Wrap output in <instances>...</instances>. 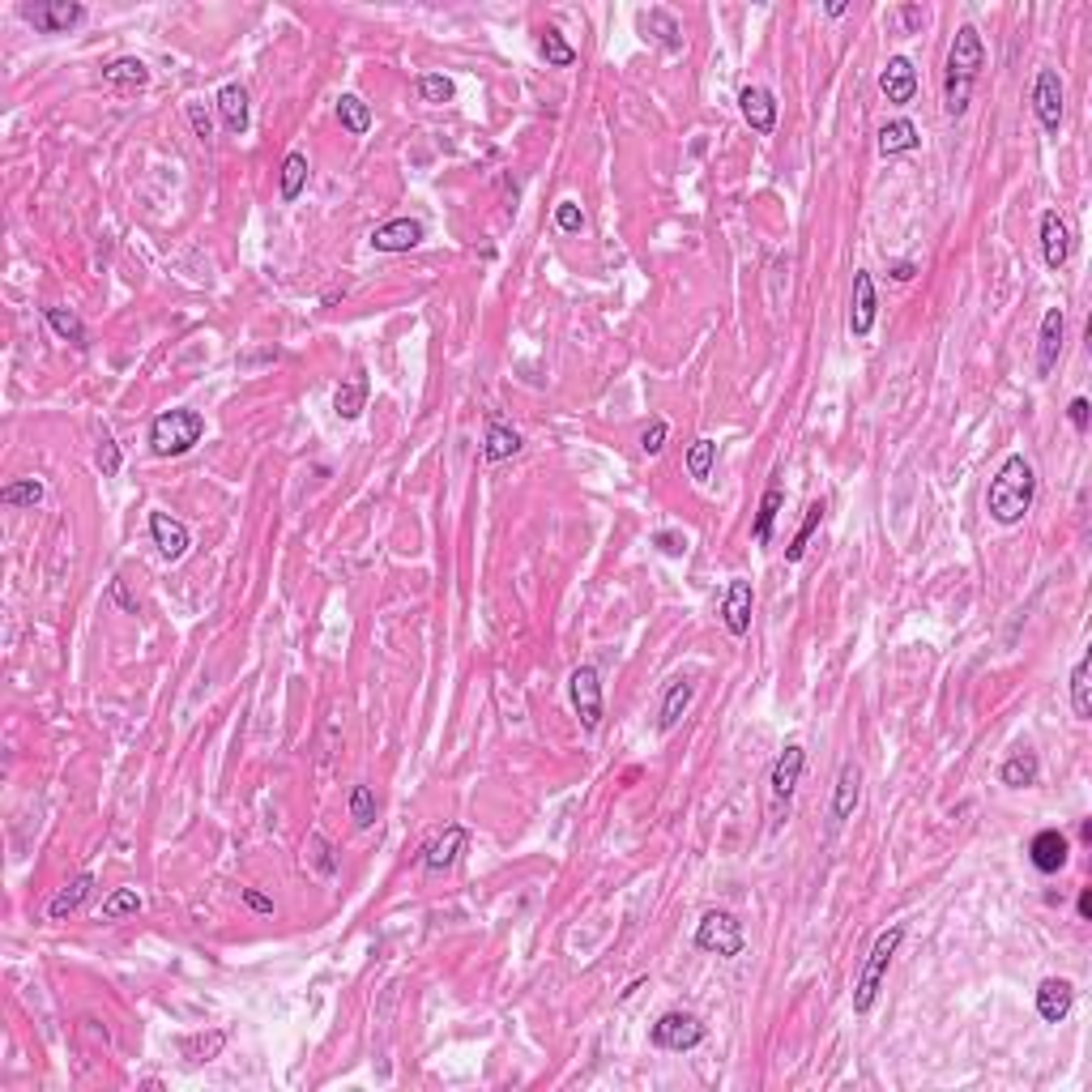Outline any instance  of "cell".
<instances>
[{"mask_svg":"<svg viewBox=\"0 0 1092 1092\" xmlns=\"http://www.w3.org/2000/svg\"><path fill=\"white\" fill-rule=\"evenodd\" d=\"M1033 495H1037V474L1025 453H1011L1007 461L998 465V474L990 478V491H986V512L990 521L998 525H1020L1025 512L1033 508Z\"/></svg>","mask_w":1092,"mask_h":1092,"instance_id":"6da1fadb","label":"cell"},{"mask_svg":"<svg viewBox=\"0 0 1092 1092\" xmlns=\"http://www.w3.org/2000/svg\"><path fill=\"white\" fill-rule=\"evenodd\" d=\"M981 68H986V47H981V34H977V26H960L956 39H952V51H947V86H943L947 116H964L969 95H973V82H977Z\"/></svg>","mask_w":1092,"mask_h":1092,"instance_id":"7a4b0ae2","label":"cell"},{"mask_svg":"<svg viewBox=\"0 0 1092 1092\" xmlns=\"http://www.w3.org/2000/svg\"><path fill=\"white\" fill-rule=\"evenodd\" d=\"M205 436V419L196 410H167L150 423V449L154 457H184Z\"/></svg>","mask_w":1092,"mask_h":1092,"instance_id":"3957f363","label":"cell"},{"mask_svg":"<svg viewBox=\"0 0 1092 1092\" xmlns=\"http://www.w3.org/2000/svg\"><path fill=\"white\" fill-rule=\"evenodd\" d=\"M905 939V926H888L880 939H875L871 947V956L863 964V973H857V986H853V1016H867L875 1007V998H880V986H884V973H888V964L892 956H897V947Z\"/></svg>","mask_w":1092,"mask_h":1092,"instance_id":"277c9868","label":"cell"},{"mask_svg":"<svg viewBox=\"0 0 1092 1092\" xmlns=\"http://www.w3.org/2000/svg\"><path fill=\"white\" fill-rule=\"evenodd\" d=\"M695 947L700 952H713V956H739L747 947V935H743V922L734 918L726 909H709L700 926H695Z\"/></svg>","mask_w":1092,"mask_h":1092,"instance_id":"5b68a950","label":"cell"},{"mask_svg":"<svg viewBox=\"0 0 1092 1092\" xmlns=\"http://www.w3.org/2000/svg\"><path fill=\"white\" fill-rule=\"evenodd\" d=\"M649 1037H653L657 1050L687 1054V1050H695L705 1042V1025L691 1011H666V1016H657V1025L649 1029Z\"/></svg>","mask_w":1092,"mask_h":1092,"instance_id":"8992f818","label":"cell"},{"mask_svg":"<svg viewBox=\"0 0 1092 1092\" xmlns=\"http://www.w3.org/2000/svg\"><path fill=\"white\" fill-rule=\"evenodd\" d=\"M568 695H572V709H577L581 726L594 734L602 726V678L594 666H577L568 678Z\"/></svg>","mask_w":1092,"mask_h":1092,"instance_id":"52a82bcc","label":"cell"},{"mask_svg":"<svg viewBox=\"0 0 1092 1092\" xmlns=\"http://www.w3.org/2000/svg\"><path fill=\"white\" fill-rule=\"evenodd\" d=\"M802 768H807V751H802L798 743H790L777 756L773 764V777H768V785H773V802H777V819H773V828H781V811L790 815V798L798 790V777H802Z\"/></svg>","mask_w":1092,"mask_h":1092,"instance_id":"ba28073f","label":"cell"},{"mask_svg":"<svg viewBox=\"0 0 1092 1092\" xmlns=\"http://www.w3.org/2000/svg\"><path fill=\"white\" fill-rule=\"evenodd\" d=\"M22 17L39 34H68L86 17V5H77V0H34V5H22Z\"/></svg>","mask_w":1092,"mask_h":1092,"instance_id":"9c48e42d","label":"cell"},{"mask_svg":"<svg viewBox=\"0 0 1092 1092\" xmlns=\"http://www.w3.org/2000/svg\"><path fill=\"white\" fill-rule=\"evenodd\" d=\"M1033 112L1050 137H1059V129H1063V77L1054 73V68H1042L1033 82Z\"/></svg>","mask_w":1092,"mask_h":1092,"instance_id":"30bf717a","label":"cell"},{"mask_svg":"<svg viewBox=\"0 0 1092 1092\" xmlns=\"http://www.w3.org/2000/svg\"><path fill=\"white\" fill-rule=\"evenodd\" d=\"M1071 857V840L1059 832V828H1042L1033 840H1029V863L1042 871V875H1059Z\"/></svg>","mask_w":1092,"mask_h":1092,"instance_id":"8fae6325","label":"cell"},{"mask_svg":"<svg viewBox=\"0 0 1092 1092\" xmlns=\"http://www.w3.org/2000/svg\"><path fill=\"white\" fill-rule=\"evenodd\" d=\"M423 236L427 230H423L419 218H393V222L371 230V248L375 253H410V248L423 244Z\"/></svg>","mask_w":1092,"mask_h":1092,"instance_id":"7c38bea8","label":"cell"},{"mask_svg":"<svg viewBox=\"0 0 1092 1092\" xmlns=\"http://www.w3.org/2000/svg\"><path fill=\"white\" fill-rule=\"evenodd\" d=\"M1071 1002H1076V986H1071L1067 977H1046L1042 986H1037V1016H1042L1046 1025H1063L1071 1016Z\"/></svg>","mask_w":1092,"mask_h":1092,"instance_id":"4fadbf2b","label":"cell"},{"mask_svg":"<svg viewBox=\"0 0 1092 1092\" xmlns=\"http://www.w3.org/2000/svg\"><path fill=\"white\" fill-rule=\"evenodd\" d=\"M857 802H863V768H857L853 760H845L840 764V773H836V785H832V823L853 819Z\"/></svg>","mask_w":1092,"mask_h":1092,"instance_id":"5bb4252c","label":"cell"},{"mask_svg":"<svg viewBox=\"0 0 1092 1092\" xmlns=\"http://www.w3.org/2000/svg\"><path fill=\"white\" fill-rule=\"evenodd\" d=\"M739 107H743V120L751 124V133L768 137L777 129V99L764 91V86H743L739 91Z\"/></svg>","mask_w":1092,"mask_h":1092,"instance_id":"9a60e30c","label":"cell"},{"mask_svg":"<svg viewBox=\"0 0 1092 1092\" xmlns=\"http://www.w3.org/2000/svg\"><path fill=\"white\" fill-rule=\"evenodd\" d=\"M875 312H880V303H875V278L867 270H853V303H849L853 337H867L875 329Z\"/></svg>","mask_w":1092,"mask_h":1092,"instance_id":"2e32d148","label":"cell"},{"mask_svg":"<svg viewBox=\"0 0 1092 1092\" xmlns=\"http://www.w3.org/2000/svg\"><path fill=\"white\" fill-rule=\"evenodd\" d=\"M880 91L888 95V103L897 107H909L913 95H918V73H913V60L909 56H892L880 73Z\"/></svg>","mask_w":1092,"mask_h":1092,"instance_id":"e0dca14e","label":"cell"},{"mask_svg":"<svg viewBox=\"0 0 1092 1092\" xmlns=\"http://www.w3.org/2000/svg\"><path fill=\"white\" fill-rule=\"evenodd\" d=\"M751 606H756L751 581H730L726 602H722V623H726L730 636H747L751 632Z\"/></svg>","mask_w":1092,"mask_h":1092,"instance_id":"ac0fdd59","label":"cell"},{"mask_svg":"<svg viewBox=\"0 0 1092 1092\" xmlns=\"http://www.w3.org/2000/svg\"><path fill=\"white\" fill-rule=\"evenodd\" d=\"M1042 257H1046L1050 270H1063V265L1071 261V230H1067L1059 209L1042 213Z\"/></svg>","mask_w":1092,"mask_h":1092,"instance_id":"d6986e66","label":"cell"},{"mask_svg":"<svg viewBox=\"0 0 1092 1092\" xmlns=\"http://www.w3.org/2000/svg\"><path fill=\"white\" fill-rule=\"evenodd\" d=\"M150 538H154L163 560H184V551L192 542L184 521H175V516H167V512H150Z\"/></svg>","mask_w":1092,"mask_h":1092,"instance_id":"ffe728a7","label":"cell"},{"mask_svg":"<svg viewBox=\"0 0 1092 1092\" xmlns=\"http://www.w3.org/2000/svg\"><path fill=\"white\" fill-rule=\"evenodd\" d=\"M1063 333H1067V316L1063 308H1050L1042 320V342H1037V375H1050L1054 363L1063 354Z\"/></svg>","mask_w":1092,"mask_h":1092,"instance_id":"44dd1931","label":"cell"},{"mask_svg":"<svg viewBox=\"0 0 1092 1092\" xmlns=\"http://www.w3.org/2000/svg\"><path fill=\"white\" fill-rule=\"evenodd\" d=\"M461 849H465V828L461 823H449V828H444L432 845L423 849V867L432 871V875H440V871H449L457 857H461Z\"/></svg>","mask_w":1092,"mask_h":1092,"instance_id":"7402d4cb","label":"cell"},{"mask_svg":"<svg viewBox=\"0 0 1092 1092\" xmlns=\"http://www.w3.org/2000/svg\"><path fill=\"white\" fill-rule=\"evenodd\" d=\"M333 410L337 415H342L346 423H354L367 410V371L363 367H354L350 371V380L346 384H337V393H333Z\"/></svg>","mask_w":1092,"mask_h":1092,"instance_id":"603a6c76","label":"cell"},{"mask_svg":"<svg viewBox=\"0 0 1092 1092\" xmlns=\"http://www.w3.org/2000/svg\"><path fill=\"white\" fill-rule=\"evenodd\" d=\"M691 695H695L691 678H674V683L666 687V695H661V709H657V730H661V734H670L678 722H683Z\"/></svg>","mask_w":1092,"mask_h":1092,"instance_id":"cb8c5ba5","label":"cell"},{"mask_svg":"<svg viewBox=\"0 0 1092 1092\" xmlns=\"http://www.w3.org/2000/svg\"><path fill=\"white\" fill-rule=\"evenodd\" d=\"M218 112H222L226 133H236V137L248 133L253 116H248V91H244L240 82H230V86H222V91H218Z\"/></svg>","mask_w":1092,"mask_h":1092,"instance_id":"d4e9b609","label":"cell"},{"mask_svg":"<svg viewBox=\"0 0 1092 1092\" xmlns=\"http://www.w3.org/2000/svg\"><path fill=\"white\" fill-rule=\"evenodd\" d=\"M91 888H95V875H77L73 884L60 888L56 897H51V905H47V918H51V922L73 918V913H77L86 901H91Z\"/></svg>","mask_w":1092,"mask_h":1092,"instance_id":"484cf974","label":"cell"},{"mask_svg":"<svg viewBox=\"0 0 1092 1092\" xmlns=\"http://www.w3.org/2000/svg\"><path fill=\"white\" fill-rule=\"evenodd\" d=\"M1037 777H1042V764H1037V751H1016V756L998 768V781L1007 785V790H1029V785H1037Z\"/></svg>","mask_w":1092,"mask_h":1092,"instance_id":"4316f807","label":"cell"},{"mask_svg":"<svg viewBox=\"0 0 1092 1092\" xmlns=\"http://www.w3.org/2000/svg\"><path fill=\"white\" fill-rule=\"evenodd\" d=\"M521 453V436L508 423H499L495 415L487 419V440H482V461H508Z\"/></svg>","mask_w":1092,"mask_h":1092,"instance_id":"83f0119b","label":"cell"},{"mask_svg":"<svg viewBox=\"0 0 1092 1092\" xmlns=\"http://www.w3.org/2000/svg\"><path fill=\"white\" fill-rule=\"evenodd\" d=\"M922 146V133H918V124L913 120H888L884 129H880V154H909V150H918Z\"/></svg>","mask_w":1092,"mask_h":1092,"instance_id":"f1b7e54d","label":"cell"},{"mask_svg":"<svg viewBox=\"0 0 1092 1092\" xmlns=\"http://www.w3.org/2000/svg\"><path fill=\"white\" fill-rule=\"evenodd\" d=\"M103 82L116 86V91H141V86H150V68L137 56H120L103 68Z\"/></svg>","mask_w":1092,"mask_h":1092,"instance_id":"f546056e","label":"cell"},{"mask_svg":"<svg viewBox=\"0 0 1092 1092\" xmlns=\"http://www.w3.org/2000/svg\"><path fill=\"white\" fill-rule=\"evenodd\" d=\"M640 30L644 34H653V39L666 47V51H678L683 47V30H678V22L666 13V9H649V13H640Z\"/></svg>","mask_w":1092,"mask_h":1092,"instance_id":"4dcf8cb0","label":"cell"},{"mask_svg":"<svg viewBox=\"0 0 1092 1092\" xmlns=\"http://www.w3.org/2000/svg\"><path fill=\"white\" fill-rule=\"evenodd\" d=\"M303 188H308V154H286V163H282V201L291 205V201H299L303 196Z\"/></svg>","mask_w":1092,"mask_h":1092,"instance_id":"1f68e13d","label":"cell"},{"mask_svg":"<svg viewBox=\"0 0 1092 1092\" xmlns=\"http://www.w3.org/2000/svg\"><path fill=\"white\" fill-rule=\"evenodd\" d=\"M47 316V325L56 329V337H64V342H73L77 350H86L91 342H86V325H82V316L77 312H68V308H43Z\"/></svg>","mask_w":1092,"mask_h":1092,"instance_id":"d6a6232c","label":"cell"},{"mask_svg":"<svg viewBox=\"0 0 1092 1092\" xmlns=\"http://www.w3.org/2000/svg\"><path fill=\"white\" fill-rule=\"evenodd\" d=\"M337 120H342V129L350 137H363L371 129V107L359 95H342V103H337Z\"/></svg>","mask_w":1092,"mask_h":1092,"instance_id":"836d02e7","label":"cell"},{"mask_svg":"<svg viewBox=\"0 0 1092 1092\" xmlns=\"http://www.w3.org/2000/svg\"><path fill=\"white\" fill-rule=\"evenodd\" d=\"M538 51H542V60H547L551 68H572V64H577V47L564 43V34L551 30V26L538 34Z\"/></svg>","mask_w":1092,"mask_h":1092,"instance_id":"e575fe53","label":"cell"},{"mask_svg":"<svg viewBox=\"0 0 1092 1092\" xmlns=\"http://www.w3.org/2000/svg\"><path fill=\"white\" fill-rule=\"evenodd\" d=\"M823 512H828V504H823V499H815V504L807 508V516H802V525H798V533H794V542L785 547V560H790V564H798L802 555H807V542H811V533L819 529Z\"/></svg>","mask_w":1092,"mask_h":1092,"instance_id":"d590c367","label":"cell"},{"mask_svg":"<svg viewBox=\"0 0 1092 1092\" xmlns=\"http://www.w3.org/2000/svg\"><path fill=\"white\" fill-rule=\"evenodd\" d=\"M1071 709H1076V718L1088 722L1092 718V683H1088V653L1076 661V670H1071Z\"/></svg>","mask_w":1092,"mask_h":1092,"instance_id":"8d00e7d4","label":"cell"},{"mask_svg":"<svg viewBox=\"0 0 1092 1092\" xmlns=\"http://www.w3.org/2000/svg\"><path fill=\"white\" fill-rule=\"evenodd\" d=\"M713 461H718V444H713L709 436L691 440V449H687V474H691L695 482H709V474H713Z\"/></svg>","mask_w":1092,"mask_h":1092,"instance_id":"74e56055","label":"cell"},{"mask_svg":"<svg viewBox=\"0 0 1092 1092\" xmlns=\"http://www.w3.org/2000/svg\"><path fill=\"white\" fill-rule=\"evenodd\" d=\"M39 499H43V482H39V478L9 482V487L0 491V504H5V508H22V504H26V508H34V504H39Z\"/></svg>","mask_w":1092,"mask_h":1092,"instance_id":"f35d334b","label":"cell"},{"mask_svg":"<svg viewBox=\"0 0 1092 1092\" xmlns=\"http://www.w3.org/2000/svg\"><path fill=\"white\" fill-rule=\"evenodd\" d=\"M781 487H768L764 499H760V512H756V542L764 547L768 538H773V521H777V512H781Z\"/></svg>","mask_w":1092,"mask_h":1092,"instance_id":"ab89813d","label":"cell"},{"mask_svg":"<svg viewBox=\"0 0 1092 1092\" xmlns=\"http://www.w3.org/2000/svg\"><path fill=\"white\" fill-rule=\"evenodd\" d=\"M129 913H141L137 888H116L112 897L103 901V922H120V918H129Z\"/></svg>","mask_w":1092,"mask_h":1092,"instance_id":"60d3db41","label":"cell"},{"mask_svg":"<svg viewBox=\"0 0 1092 1092\" xmlns=\"http://www.w3.org/2000/svg\"><path fill=\"white\" fill-rule=\"evenodd\" d=\"M415 91H419V99L423 103H432V107H440V103H453V82L444 77V73H423L419 82H415Z\"/></svg>","mask_w":1092,"mask_h":1092,"instance_id":"b9f144b4","label":"cell"},{"mask_svg":"<svg viewBox=\"0 0 1092 1092\" xmlns=\"http://www.w3.org/2000/svg\"><path fill=\"white\" fill-rule=\"evenodd\" d=\"M375 794H371V785H354L350 790V819H354V828H371L375 823Z\"/></svg>","mask_w":1092,"mask_h":1092,"instance_id":"7bdbcfd3","label":"cell"},{"mask_svg":"<svg viewBox=\"0 0 1092 1092\" xmlns=\"http://www.w3.org/2000/svg\"><path fill=\"white\" fill-rule=\"evenodd\" d=\"M226 1046V1029H218V1033H209V1037H192V1042H184V1054L192 1063H209L213 1054H218Z\"/></svg>","mask_w":1092,"mask_h":1092,"instance_id":"ee69618b","label":"cell"},{"mask_svg":"<svg viewBox=\"0 0 1092 1092\" xmlns=\"http://www.w3.org/2000/svg\"><path fill=\"white\" fill-rule=\"evenodd\" d=\"M555 226H560L564 236H581L585 230V209L577 201H560L555 205Z\"/></svg>","mask_w":1092,"mask_h":1092,"instance_id":"f6af8a7d","label":"cell"},{"mask_svg":"<svg viewBox=\"0 0 1092 1092\" xmlns=\"http://www.w3.org/2000/svg\"><path fill=\"white\" fill-rule=\"evenodd\" d=\"M308 857H312V867L320 871V875H333L337 871V857H333V845L320 832H312L308 836Z\"/></svg>","mask_w":1092,"mask_h":1092,"instance_id":"bcb514c9","label":"cell"},{"mask_svg":"<svg viewBox=\"0 0 1092 1092\" xmlns=\"http://www.w3.org/2000/svg\"><path fill=\"white\" fill-rule=\"evenodd\" d=\"M95 461H99L103 478H116V474H120V444L112 440V432H103V440H99V453H95Z\"/></svg>","mask_w":1092,"mask_h":1092,"instance_id":"7dc6e473","label":"cell"},{"mask_svg":"<svg viewBox=\"0 0 1092 1092\" xmlns=\"http://www.w3.org/2000/svg\"><path fill=\"white\" fill-rule=\"evenodd\" d=\"M184 112H188V120H192V133L201 137V141H209V137H213V120H209V112H205V103H201V99H188Z\"/></svg>","mask_w":1092,"mask_h":1092,"instance_id":"c3c4849f","label":"cell"},{"mask_svg":"<svg viewBox=\"0 0 1092 1092\" xmlns=\"http://www.w3.org/2000/svg\"><path fill=\"white\" fill-rule=\"evenodd\" d=\"M666 432H670V427L661 423V419H653V423H649V427H644V432H640V453H644V457L661 453V444H666Z\"/></svg>","mask_w":1092,"mask_h":1092,"instance_id":"681fc988","label":"cell"},{"mask_svg":"<svg viewBox=\"0 0 1092 1092\" xmlns=\"http://www.w3.org/2000/svg\"><path fill=\"white\" fill-rule=\"evenodd\" d=\"M653 547L661 555H683L687 551V533H678V529H657L653 533Z\"/></svg>","mask_w":1092,"mask_h":1092,"instance_id":"f907efd6","label":"cell"},{"mask_svg":"<svg viewBox=\"0 0 1092 1092\" xmlns=\"http://www.w3.org/2000/svg\"><path fill=\"white\" fill-rule=\"evenodd\" d=\"M1088 410H1092L1088 398H1076V402L1067 406V419H1071V427H1076V432H1088Z\"/></svg>","mask_w":1092,"mask_h":1092,"instance_id":"816d5d0a","label":"cell"},{"mask_svg":"<svg viewBox=\"0 0 1092 1092\" xmlns=\"http://www.w3.org/2000/svg\"><path fill=\"white\" fill-rule=\"evenodd\" d=\"M244 905L253 909V913H274V901L265 897V892H257V888H244Z\"/></svg>","mask_w":1092,"mask_h":1092,"instance_id":"f5cc1de1","label":"cell"},{"mask_svg":"<svg viewBox=\"0 0 1092 1092\" xmlns=\"http://www.w3.org/2000/svg\"><path fill=\"white\" fill-rule=\"evenodd\" d=\"M901 22H905V34H918L922 22H926V13H922L918 5H905V9H901Z\"/></svg>","mask_w":1092,"mask_h":1092,"instance_id":"db71d44e","label":"cell"},{"mask_svg":"<svg viewBox=\"0 0 1092 1092\" xmlns=\"http://www.w3.org/2000/svg\"><path fill=\"white\" fill-rule=\"evenodd\" d=\"M892 278H897V282H909V278H913V265H909V261L892 265Z\"/></svg>","mask_w":1092,"mask_h":1092,"instance_id":"11a10c76","label":"cell"},{"mask_svg":"<svg viewBox=\"0 0 1092 1092\" xmlns=\"http://www.w3.org/2000/svg\"><path fill=\"white\" fill-rule=\"evenodd\" d=\"M1076 909H1080V918H1092V892H1080V901H1076Z\"/></svg>","mask_w":1092,"mask_h":1092,"instance_id":"9f6ffc18","label":"cell"},{"mask_svg":"<svg viewBox=\"0 0 1092 1092\" xmlns=\"http://www.w3.org/2000/svg\"><path fill=\"white\" fill-rule=\"evenodd\" d=\"M845 9H849L845 0H832V5H828V17H840V13H845Z\"/></svg>","mask_w":1092,"mask_h":1092,"instance_id":"6f0895ef","label":"cell"}]
</instances>
